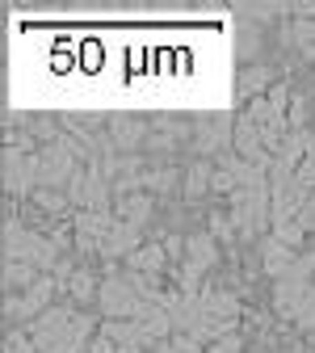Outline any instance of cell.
<instances>
[{
  "label": "cell",
  "instance_id": "2e32d148",
  "mask_svg": "<svg viewBox=\"0 0 315 353\" xmlns=\"http://www.w3.org/2000/svg\"><path fill=\"white\" fill-rule=\"evenodd\" d=\"M206 190H214V168L210 160H198L185 168V198H202Z\"/></svg>",
  "mask_w": 315,
  "mask_h": 353
},
{
  "label": "cell",
  "instance_id": "4316f807",
  "mask_svg": "<svg viewBox=\"0 0 315 353\" xmlns=\"http://www.w3.org/2000/svg\"><path fill=\"white\" fill-rule=\"evenodd\" d=\"M172 181H176V172H172V168H156V172H148V185H152V190H172Z\"/></svg>",
  "mask_w": 315,
  "mask_h": 353
},
{
  "label": "cell",
  "instance_id": "4dcf8cb0",
  "mask_svg": "<svg viewBox=\"0 0 315 353\" xmlns=\"http://www.w3.org/2000/svg\"><path fill=\"white\" fill-rule=\"evenodd\" d=\"M93 353H118V345H114L110 336H97V341H93Z\"/></svg>",
  "mask_w": 315,
  "mask_h": 353
},
{
  "label": "cell",
  "instance_id": "4fadbf2b",
  "mask_svg": "<svg viewBox=\"0 0 315 353\" xmlns=\"http://www.w3.org/2000/svg\"><path fill=\"white\" fill-rule=\"evenodd\" d=\"M139 248H143V244H139V228H134V223H122V219L114 223V232H110L105 244H101L105 256H130V252H139Z\"/></svg>",
  "mask_w": 315,
  "mask_h": 353
},
{
  "label": "cell",
  "instance_id": "d4e9b609",
  "mask_svg": "<svg viewBox=\"0 0 315 353\" xmlns=\"http://www.w3.org/2000/svg\"><path fill=\"white\" fill-rule=\"evenodd\" d=\"M5 353H38V345H34V336H30V332H9Z\"/></svg>",
  "mask_w": 315,
  "mask_h": 353
},
{
  "label": "cell",
  "instance_id": "52a82bcc",
  "mask_svg": "<svg viewBox=\"0 0 315 353\" xmlns=\"http://www.w3.org/2000/svg\"><path fill=\"white\" fill-rule=\"evenodd\" d=\"M232 135H236V118H232V114H214L210 122H202V135H198V152H202V160L219 156L223 148H227Z\"/></svg>",
  "mask_w": 315,
  "mask_h": 353
},
{
  "label": "cell",
  "instance_id": "9c48e42d",
  "mask_svg": "<svg viewBox=\"0 0 315 353\" xmlns=\"http://www.w3.org/2000/svg\"><path fill=\"white\" fill-rule=\"evenodd\" d=\"M261 261H265V274H269V278H286L294 265H298V252H290L286 244H278L274 236H269V240L261 244Z\"/></svg>",
  "mask_w": 315,
  "mask_h": 353
},
{
  "label": "cell",
  "instance_id": "44dd1931",
  "mask_svg": "<svg viewBox=\"0 0 315 353\" xmlns=\"http://www.w3.org/2000/svg\"><path fill=\"white\" fill-rule=\"evenodd\" d=\"M269 80H274V72H269V68H248V72L240 76V93H244V97H252L256 88H265Z\"/></svg>",
  "mask_w": 315,
  "mask_h": 353
},
{
  "label": "cell",
  "instance_id": "277c9868",
  "mask_svg": "<svg viewBox=\"0 0 315 353\" xmlns=\"http://www.w3.org/2000/svg\"><path fill=\"white\" fill-rule=\"evenodd\" d=\"M55 286H59V278H47L42 274L30 290H21V294H5V316L9 320H38L42 312H47V303H51V294H55Z\"/></svg>",
  "mask_w": 315,
  "mask_h": 353
},
{
  "label": "cell",
  "instance_id": "d6986e66",
  "mask_svg": "<svg viewBox=\"0 0 315 353\" xmlns=\"http://www.w3.org/2000/svg\"><path fill=\"white\" fill-rule=\"evenodd\" d=\"M290 34H294V42L307 51V59L315 55V21H307V17H290Z\"/></svg>",
  "mask_w": 315,
  "mask_h": 353
},
{
  "label": "cell",
  "instance_id": "7a4b0ae2",
  "mask_svg": "<svg viewBox=\"0 0 315 353\" xmlns=\"http://www.w3.org/2000/svg\"><path fill=\"white\" fill-rule=\"evenodd\" d=\"M5 261H26V265L47 274V270H59V244L47 240L42 232L21 228L17 219H9L5 223Z\"/></svg>",
  "mask_w": 315,
  "mask_h": 353
},
{
  "label": "cell",
  "instance_id": "83f0119b",
  "mask_svg": "<svg viewBox=\"0 0 315 353\" xmlns=\"http://www.w3.org/2000/svg\"><path fill=\"white\" fill-rule=\"evenodd\" d=\"M210 236H214V240H232V236H236V228H232V219H223V214H214V219H210Z\"/></svg>",
  "mask_w": 315,
  "mask_h": 353
},
{
  "label": "cell",
  "instance_id": "7402d4cb",
  "mask_svg": "<svg viewBox=\"0 0 315 353\" xmlns=\"http://www.w3.org/2000/svg\"><path fill=\"white\" fill-rule=\"evenodd\" d=\"M34 198H38V206H47L51 214H59L63 206H72L68 194H59V190H34Z\"/></svg>",
  "mask_w": 315,
  "mask_h": 353
},
{
  "label": "cell",
  "instance_id": "cb8c5ba5",
  "mask_svg": "<svg viewBox=\"0 0 315 353\" xmlns=\"http://www.w3.org/2000/svg\"><path fill=\"white\" fill-rule=\"evenodd\" d=\"M286 122H290V130H307V126H303V122H307V97H290Z\"/></svg>",
  "mask_w": 315,
  "mask_h": 353
},
{
  "label": "cell",
  "instance_id": "ba28073f",
  "mask_svg": "<svg viewBox=\"0 0 315 353\" xmlns=\"http://www.w3.org/2000/svg\"><path fill=\"white\" fill-rule=\"evenodd\" d=\"M202 320H210V324H223V320H240V299L232 294V290H202Z\"/></svg>",
  "mask_w": 315,
  "mask_h": 353
},
{
  "label": "cell",
  "instance_id": "8992f818",
  "mask_svg": "<svg viewBox=\"0 0 315 353\" xmlns=\"http://www.w3.org/2000/svg\"><path fill=\"white\" fill-rule=\"evenodd\" d=\"M118 219L110 210H80L76 214V236H80V248H101L105 236L114 232Z\"/></svg>",
  "mask_w": 315,
  "mask_h": 353
},
{
  "label": "cell",
  "instance_id": "6da1fadb",
  "mask_svg": "<svg viewBox=\"0 0 315 353\" xmlns=\"http://www.w3.org/2000/svg\"><path fill=\"white\" fill-rule=\"evenodd\" d=\"M93 328H97L93 316L72 312V303H63V307H47V312L34 320L30 336H34L38 353H80L84 341L93 336Z\"/></svg>",
  "mask_w": 315,
  "mask_h": 353
},
{
  "label": "cell",
  "instance_id": "3957f363",
  "mask_svg": "<svg viewBox=\"0 0 315 353\" xmlns=\"http://www.w3.org/2000/svg\"><path fill=\"white\" fill-rule=\"evenodd\" d=\"M97 303H101L105 320H134V316L143 312V303H152V299L139 294V286L130 282V274H110V278L101 282Z\"/></svg>",
  "mask_w": 315,
  "mask_h": 353
},
{
  "label": "cell",
  "instance_id": "1f68e13d",
  "mask_svg": "<svg viewBox=\"0 0 315 353\" xmlns=\"http://www.w3.org/2000/svg\"><path fill=\"white\" fill-rule=\"evenodd\" d=\"M290 17H307V21H315V5H294Z\"/></svg>",
  "mask_w": 315,
  "mask_h": 353
},
{
  "label": "cell",
  "instance_id": "9a60e30c",
  "mask_svg": "<svg viewBox=\"0 0 315 353\" xmlns=\"http://www.w3.org/2000/svg\"><path fill=\"white\" fill-rule=\"evenodd\" d=\"M118 219H122V223H134V228L148 223V219H152V198L148 194H126L118 202Z\"/></svg>",
  "mask_w": 315,
  "mask_h": 353
},
{
  "label": "cell",
  "instance_id": "ac0fdd59",
  "mask_svg": "<svg viewBox=\"0 0 315 353\" xmlns=\"http://www.w3.org/2000/svg\"><path fill=\"white\" fill-rule=\"evenodd\" d=\"M290 320H294L303 332H315V286L298 299V307H294V316H290Z\"/></svg>",
  "mask_w": 315,
  "mask_h": 353
},
{
  "label": "cell",
  "instance_id": "f546056e",
  "mask_svg": "<svg viewBox=\"0 0 315 353\" xmlns=\"http://www.w3.org/2000/svg\"><path fill=\"white\" fill-rule=\"evenodd\" d=\"M164 252H168L172 261H181V256H185V240H176V236H168V240H164Z\"/></svg>",
  "mask_w": 315,
  "mask_h": 353
},
{
  "label": "cell",
  "instance_id": "5b68a950",
  "mask_svg": "<svg viewBox=\"0 0 315 353\" xmlns=\"http://www.w3.org/2000/svg\"><path fill=\"white\" fill-rule=\"evenodd\" d=\"M30 185L38 190V156H26L13 143L5 152V190L9 194H30Z\"/></svg>",
  "mask_w": 315,
  "mask_h": 353
},
{
  "label": "cell",
  "instance_id": "484cf974",
  "mask_svg": "<svg viewBox=\"0 0 315 353\" xmlns=\"http://www.w3.org/2000/svg\"><path fill=\"white\" fill-rule=\"evenodd\" d=\"M294 181H298L303 190H311V194H315V152H311V156H307V160L298 164V172H294Z\"/></svg>",
  "mask_w": 315,
  "mask_h": 353
},
{
  "label": "cell",
  "instance_id": "f1b7e54d",
  "mask_svg": "<svg viewBox=\"0 0 315 353\" xmlns=\"http://www.w3.org/2000/svg\"><path fill=\"white\" fill-rule=\"evenodd\" d=\"M240 349H244V341H240V336H223V341H214L206 353H240Z\"/></svg>",
  "mask_w": 315,
  "mask_h": 353
},
{
  "label": "cell",
  "instance_id": "7c38bea8",
  "mask_svg": "<svg viewBox=\"0 0 315 353\" xmlns=\"http://www.w3.org/2000/svg\"><path fill=\"white\" fill-rule=\"evenodd\" d=\"M110 130H114L118 152H134L148 126H143V118H134V114H114V118H110Z\"/></svg>",
  "mask_w": 315,
  "mask_h": 353
},
{
  "label": "cell",
  "instance_id": "8fae6325",
  "mask_svg": "<svg viewBox=\"0 0 315 353\" xmlns=\"http://www.w3.org/2000/svg\"><path fill=\"white\" fill-rule=\"evenodd\" d=\"M59 286H68V294H72L76 303H93V299L101 294V286H97V278H93V274H84V270H68V265H59Z\"/></svg>",
  "mask_w": 315,
  "mask_h": 353
},
{
  "label": "cell",
  "instance_id": "5bb4252c",
  "mask_svg": "<svg viewBox=\"0 0 315 353\" xmlns=\"http://www.w3.org/2000/svg\"><path fill=\"white\" fill-rule=\"evenodd\" d=\"M126 261H130V270H134V274H148V278H156V274H164V261H168V252H164V244H143L139 252H130Z\"/></svg>",
  "mask_w": 315,
  "mask_h": 353
},
{
  "label": "cell",
  "instance_id": "e0dca14e",
  "mask_svg": "<svg viewBox=\"0 0 315 353\" xmlns=\"http://www.w3.org/2000/svg\"><path fill=\"white\" fill-rule=\"evenodd\" d=\"M38 278H42V270H34V265H26V261H5V290H9V294H17L21 286L30 290Z\"/></svg>",
  "mask_w": 315,
  "mask_h": 353
},
{
  "label": "cell",
  "instance_id": "603a6c76",
  "mask_svg": "<svg viewBox=\"0 0 315 353\" xmlns=\"http://www.w3.org/2000/svg\"><path fill=\"white\" fill-rule=\"evenodd\" d=\"M160 353H198V341H194L190 332H176L172 341H164V345H160Z\"/></svg>",
  "mask_w": 315,
  "mask_h": 353
},
{
  "label": "cell",
  "instance_id": "30bf717a",
  "mask_svg": "<svg viewBox=\"0 0 315 353\" xmlns=\"http://www.w3.org/2000/svg\"><path fill=\"white\" fill-rule=\"evenodd\" d=\"M185 265H194V270H210V265H219V244H214V236L210 232H198V236H190L185 240Z\"/></svg>",
  "mask_w": 315,
  "mask_h": 353
},
{
  "label": "cell",
  "instance_id": "d6a6232c",
  "mask_svg": "<svg viewBox=\"0 0 315 353\" xmlns=\"http://www.w3.org/2000/svg\"><path fill=\"white\" fill-rule=\"evenodd\" d=\"M118 353H143V345H118Z\"/></svg>",
  "mask_w": 315,
  "mask_h": 353
},
{
  "label": "cell",
  "instance_id": "ffe728a7",
  "mask_svg": "<svg viewBox=\"0 0 315 353\" xmlns=\"http://www.w3.org/2000/svg\"><path fill=\"white\" fill-rule=\"evenodd\" d=\"M274 240H278V244H286L290 252H298V248H303V240H307V228H303L298 219H294V223H282V228H274Z\"/></svg>",
  "mask_w": 315,
  "mask_h": 353
}]
</instances>
